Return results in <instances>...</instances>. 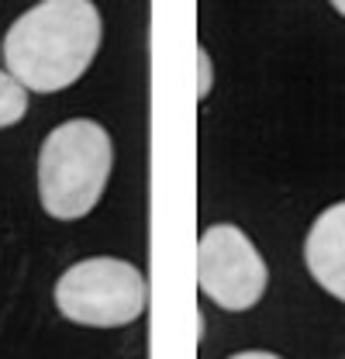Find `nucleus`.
<instances>
[{
  "label": "nucleus",
  "mask_w": 345,
  "mask_h": 359,
  "mask_svg": "<svg viewBox=\"0 0 345 359\" xmlns=\"http://www.w3.org/2000/svg\"><path fill=\"white\" fill-rule=\"evenodd\" d=\"M304 263L321 290L345 304V201L325 208L304 242Z\"/></svg>",
  "instance_id": "5"
},
{
  "label": "nucleus",
  "mask_w": 345,
  "mask_h": 359,
  "mask_svg": "<svg viewBox=\"0 0 345 359\" xmlns=\"http://www.w3.org/2000/svg\"><path fill=\"white\" fill-rule=\"evenodd\" d=\"M197 59H201V97H208V90H211V59H208L204 48L197 52Z\"/></svg>",
  "instance_id": "7"
},
{
  "label": "nucleus",
  "mask_w": 345,
  "mask_h": 359,
  "mask_svg": "<svg viewBox=\"0 0 345 359\" xmlns=\"http://www.w3.org/2000/svg\"><path fill=\"white\" fill-rule=\"evenodd\" d=\"M228 359H283V356H276V353H259V349H249V353H235V356H228Z\"/></svg>",
  "instance_id": "8"
},
{
  "label": "nucleus",
  "mask_w": 345,
  "mask_h": 359,
  "mask_svg": "<svg viewBox=\"0 0 345 359\" xmlns=\"http://www.w3.org/2000/svg\"><path fill=\"white\" fill-rule=\"evenodd\" d=\"M100 32L93 0H42L4 39L7 73L35 93L73 87L100 48Z\"/></svg>",
  "instance_id": "1"
},
{
  "label": "nucleus",
  "mask_w": 345,
  "mask_h": 359,
  "mask_svg": "<svg viewBox=\"0 0 345 359\" xmlns=\"http://www.w3.org/2000/svg\"><path fill=\"white\" fill-rule=\"evenodd\" d=\"M145 304L149 287L142 269L114 256H93L73 263L55 283V308L73 325L121 328L138 321Z\"/></svg>",
  "instance_id": "3"
},
{
  "label": "nucleus",
  "mask_w": 345,
  "mask_h": 359,
  "mask_svg": "<svg viewBox=\"0 0 345 359\" xmlns=\"http://www.w3.org/2000/svg\"><path fill=\"white\" fill-rule=\"evenodd\" d=\"M332 7H335V11H339V14L345 18V0H332Z\"/></svg>",
  "instance_id": "9"
},
{
  "label": "nucleus",
  "mask_w": 345,
  "mask_h": 359,
  "mask_svg": "<svg viewBox=\"0 0 345 359\" xmlns=\"http://www.w3.org/2000/svg\"><path fill=\"white\" fill-rule=\"evenodd\" d=\"M114 149L104 125L73 118L45 135L39 152V197L55 222L86 218L111 180Z\"/></svg>",
  "instance_id": "2"
},
{
  "label": "nucleus",
  "mask_w": 345,
  "mask_h": 359,
  "mask_svg": "<svg viewBox=\"0 0 345 359\" xmlns=\"http://www.w3.org/2000/svg\"><path fill=\"white\" fill-rule=\"evenodd\" d=\"M197 283L217 308L249 311L266 294L269 269L242 228L211 224L197 242Z\"/></svg>",
  "instance_id": "4"
},
{
  "label": "nucleus",
  "mask_w": 345,
  "mask_h": 359,
  "mask_svg": "<svg viewBox=\"0 0 345 359\" xmlns=\"http://www.w3.org/2000/svg\"><path fill=\"white\" fill-rule=\"evenodd\" d=\"M28 111V90L21 87L7 69H0V128H11Z\"/></svg>",
  "instance_id": "6"
}]
</instances>
